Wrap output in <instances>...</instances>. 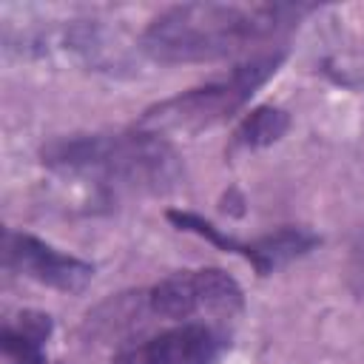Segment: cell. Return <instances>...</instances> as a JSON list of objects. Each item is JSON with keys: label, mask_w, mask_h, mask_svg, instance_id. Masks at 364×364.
Returning <instances> with one entry per match:
<instances>
[{"label": "cell", "mask_w": 364, "mask_h": 364, "mask_svg": "<svg viewBox=\"0 0 364 364\" xmlns=\"http://www.w3.org/2000/svg\"><path fill=\"white\" fill-rule=\"evenodd\" d=\"M310 6L293 3H182L142 31V51L156 63H216L290 31Z\"/></svg>", "instance_id": "1"}, {"label": "cell", "mask_w": 364, "mask_h": 364, "mask_svg": "<svg viewBox=\"0 0 364 364\" xmlns=\"http://www.w3.org/2000/svg\"><path fill=\"white\" fill-rule=\"evenodd\" d=\"M43 162L105 193H165L182 179V165L171 142L142 128L51 139L43 148Z\"/></svg>", "instance_id": "2"}, {"label": "cell", "mask_w": 364, "mask_h": 364, "mask_svg": "<svg viewBox=\"0 0 364 364\" xmlns=\"http://www.w3.org/2000/svg\"><path fill=\"white\" fill-rule=\"evenodd\" d=\"M284 51H267L256 54L247 63L236 65L228 77L205 82L199 88L182 91L176 97H168L139 117L136 128L151 131V134H199L205 128H213L233 117L253 94L262 88L282 65Z\"/></svg>", "instance_id": "3"}, {"label": "cell", "mask_w": 364, "mask_h": 364, "mask_svg": "<svg viewBox=\"0 0 364 364\" xmlns=\"http://www.w3.org/2000/svg\"><path fill=\"white\" fill-rule=\"evenodd\" d=\"M148 307L173 321H188L196 316L230 318L245 307L242 287L233 276L219 267L179 270L159 279L148 290Z\"/></svg>", "instance_id": "4"}, {"label": "cell", "mask_w": 364, "mask_h": 364, "mask_svg": "<svg viewBox=\"0 0 364 364\" xmlns=\"http://www.w3.org/2000/svg\"><path fill=\"white\" fill-rule=\"evenodd\" d=\"M168 219L179 228V230H188V233H196L213 245H219L222 250H230V253H242L259 276H267L279 267H284L287 262L304 256L307 250H313L321 239L313 233V230H304V228H293V225H284L279 228L276 233H267V236H259L253 242H239L228 233H222L216 225H210L208 219L191 213V210H168Z\"/></svg>", "instance_id": "5"}, {"label": "cell", "mask_w": 364, "mask_h": 364, "mask_svg": "<svg viewBox=\"0 0 364 364\" xmlns=\"http://www.w3.org/2000/svg\"><path fill=\"white\" fill-rule=\"evenodd\" d=\"M3 264L26 279H34L60 293H80L94 279V264L63 253L43 239L20 230H6L3 236Z\"/></svg>", "instance_id": "6"}, {"label": "cell", "mask_w": 364, "mask_h": 364, "mask_svg": "<svg viewBox=\"0 0 364 364\" xmlns=\"http://www.w3.org/2000/svg\"><path fill=\"white\" fill-rule=\"evenodd\" d=\"M228 347L225 333L202 321H182L151 338L122 347L111 364H216Z\"/></svg>", "instance_id": "7"}, {"label": "cell", "mask_w": 364, "mask_h": 364, "mask_svg": "<svg viewBox=\"0 0 364 364\" xmlns=\"http://www.w3.org/2000/svg\"><path fill=\"white\" fill-rule=\"evenodd\" d=\"M51 336V316L23 310L3 324L0 350L3 364H46V341Z\"/></svg>", "instance_id": "8"}, {"label": "cell", "mask_w": 364, "mask_h": 364, "mask_svg": "<svg viewBox=\"0 0 364 364\" xmlns=\"http://www.w3.org/2000/svg\"><path fill=\"white\" fill-rule=\"evenodd\" d=\"M290 125V117L276 105H262L245 117V122L236 128V145L242 148H264L284 136Z\"/></svg>", "instance_id": "9"}, {"label": "cell", "mask_w": 364, "mask_h": 364, "mask_svg": "<svg viewBox=\"0 0 364 364\" xmlns=\"http://www.w3.org/2000/svg\"><path fill=\"white\" fill-rule=\"evenodd\" d=\"M350 276L355 279L358 293H364V242H361V247H355V253H353V267H350Z\"/></svg>", "instance_id": "10"}]
</instances>
